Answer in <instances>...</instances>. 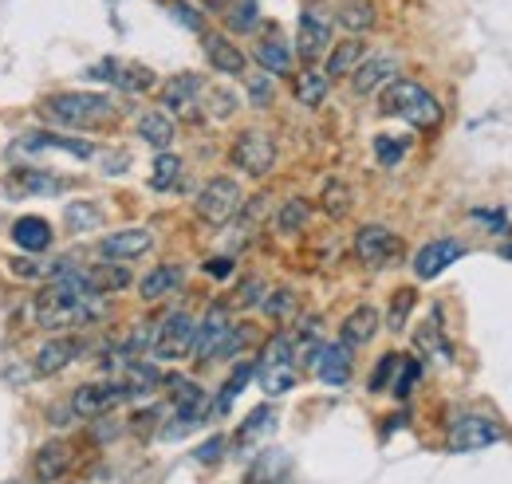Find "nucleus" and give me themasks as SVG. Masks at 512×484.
Returning a JSON list of instances; mask_svg holds the SVG:
<instances>
[{"label":"nucleus","instance_id":"obj_1","mask_svg":"<svg viewBox=\"0 0 512 484\" xmlns=\"http://www.w3.org/2000/svg\"><path fill=\"white\" fill-rule=\"evenodd\" d=\"M44 119L60 122V126H75V130H99L107 122L119 119V107L111 95H95V91H64L44 99Z\"/></svg>","mask_w":512,"mask_h":484},{"label":"nucleus","instance_id":"obj_2","mask_svg":"<svg viewBox=\"0 0 512 484\" xmlns=\"http://www.w3.org/2000/svg\"><path fill=\"white\" fill-rule=\"evenodd\" d=\"M379 111L390 119H406L418 130H434L442 122V103L414 79H394L386 83L383 95H379Z\"/></svg>","mask_w":512,"mask_h":484},{"label":"nucleus","instance_id":"obj_3","mask_svg":"<svg viewBox=\"0 0 512 484\" xmlns=\"http://www.w3.org/2000/svg\"><path fill=\"white\" fill-rule=\"evenodd\" d=\"M256 378H260V386H264L268 398H280V394H288V390L296 386L300 363H296V347H292L288 335H276V339L264 347V355H260V363H256Z\"/></svg>","mask_w":512,"mask_h":484},{"label":"nucleus","instance_id":"obj_4","mask_svg":"<svg viewBox=\"0 0 512 484\" xmlns=\"http://www.w3.org/2000/svg\"><path fill=\"white\" fill-rule=\"evenodd\" d=\"M130 398V390L123 386V378H111V382H87L71 394V414L75 418H103L111 410H119Z\"/></svg>","mask_w":512,"mask_h":484},{"label":"nucleus","instance_id":"obj_5","mask_svg":"<svg viewBox=\"0 0 512 484\" xmlns=\"http://www.w3.org/2000/svg\"><path fill=\"white\" fill-rule=\"evenodd\" d=\"M193 331H197L193 315H186V311L166 315L162 327L154 331V343H150L154 359H162V363H178V359H186V355L193 351Z\"/></svg>","mask_w":512,"mask_h":484},{"label":"nucleus","instance_id":"obj_6","mask_svg":"<svg viewBox=\"0 0 512 484\" xmlns=\"http://www.w3.org/2000/svg\"><path fill=\"white\" fill-rule=\"evenodd\" d=\"M237 209H241V185L233 178H213L197 193V217L205 225H225L237 217Z\"/></svg>","mask_w":512,"mask_h":484},{"label":"nucleus","instance_id":"obj_7","mask_svg":"<svg viewBox=\"0 0 512 484\" xmlns=\"http://www.w3.org/2000/svg\"><path fill=\"white\" fill-rule=\"evenodd\" d=\"M233 166L245 170V174H253V178H264L276 166V142L264 130L237 134V142H233Z\"/></svg>","mask_w":512,"mask_h":484},{"label":"nucleus","instance_id":"obj_8","mask_svg":"<svg viewBox=\"0 0 512 484\" xmlns=\"http://www.w3.org/2000/svg\"><path fill=\"white\" fill-rule=\"evenodd\" d=\"M501 437H505L501 425L481 418V414H461L457 422L449 425V449H453V453H477V449L497 445Z\"/></svg>","mask_w":512,"mask_h":484},{"label":"nucleus","instance_id":"obj_9","mask_svg":"<svg viewBox=\"0 0 512 484\" xmlns=\"http://www.w3.org/2000/svg\"><path fill=\"white\" fill-rule=\"evenodd\" d=\"M87 75L99 79V83H111V87H119V91H130V95L154 87V71L130 60H103V63H95Z\"/></svg>","mask_w":512,"mask_h":484},{"label":"nucleus","instance_id":"obj_10","mask_svg":"<svg viewBox=\"0 0 512 484\" xmlns=\"http://www.w3.org/2000/svg\"><path fill=\"white\" fill-rule=\"evenodd\" d=\"M233 331V323H229V311L221 307V303H213L209 311H205V319L197 323V331H193V359L197 363H209L213 355H217V347L225 343V335Z\"/></svg>","mask_w":512,"mask_h":484},{"label":"nucleus","instance_id":"obj_11","mask_svg":"<svg viewBox=\"0 0 512 484\" xmlns=\"http://www.w3.org/2000/svg\"><path fill=\"white\" fill-rule=\"evenodd\" d=\"M327 48H331V20L320 8H308L300 16V28H296V52H300V60L316 63Z\"/></svg>","mask_w":512,"mask_h":484},{"label":"nucleus","instance_id":"obj_12","mask_svg":"<svg viewBox=\"0 0 512 484\" xmlns=\"http://www.w3.org/2000/svg\"><path fill=\"white\" fill-rule=\"evenodd\" d=\"M355 252H359V260L367 268H386L398 256V237L386 225H363L355 233Z\"/></svg>","mask_w":512,"mask_h":484},{"label":"nucleus","instance_id":"obj_13","mask_svg":"<svg viewBox=\"0 0 512 484\" xmlns=\"http://www.w3.org/2000/svg\"><path fill=\"white\" fill-rule=\"evenodd\" d=\"M201 95H205V79H201V75H193V71H186V75H174V79L162 87V107H166V111H174V115L193 119V115H197Z\"/></svg>","mask_w":512,"mask_h":484},{"label":"nucleus","instance_id":"obj_14","mask_svg":"<svg viewBox=\"0 0 512 484\" xmlns=\"http://www.w3.org/2000/svg\"><path fill=\"white\" fill-rule=\"evenodd\" d=\"M150 248H154L150 229H119V233H111V237L99 241V256L111 260V264H127V260L146 256Z\"/></svg>","mask_w":512,"mask_h":484},{"label":"nucleus","instance_id":"obj_15","mask_svg":"<svg viewBox=\"0 0 512 484\" xmlns=\"http://www.w3.org/2000/svg\"><path fill=\"white\" fill-rule=\"evenodd\" d=\"M465 256V244L453 241V237H442V241H430L426 248H418V256H414V272H418V280H434V276H442L449 264H457Z\"/></svg>","mask_w":512,"mask_h":484},{"label":"nucleus","instance_id":"obj_16","mask_svg":"<svg viewBox=\"0 0 512 484\" xmlns=\"http://www.w3.org/2000/svg\"><path fill=\"white\" fill-rule=\"evenodd\" d=\"M312 366H316L320 382H327V386H347L351 382V347L327 343V347H320V355H316Z\"/></svg>","mask_w":512,"mask_h":484},{"label":"nucleus","instance_id":"obj_17","mask_svg":"<svg viewBox=\"0 0 512 484\" xmlns=\"http://www.w3.org/2000/svg\"><path fill=\"white\" fill-rule=\"evenodd\" d=\"M394 75H398V60L394 56H375V60H363L355 67L351 83H355L359 95H371V91H383L386 83H394Z\"/></svg>","mask_w":512,"mask_h":484},{"label":"nucleus","instance_id":"obj_18","mask_svg":"<svg viewBox=\"0 0 512 484\" xmlns=\"http://www.w3.org/2000/svg\"><path fill=\"white\" fill-rule=\"evenodd\" d=\"M12 150H64L71 158H95V154H99L91 142L64 138V134H24V138L12 142Z\"/></svg>","mask_w":512,"mask_h":484},{"label":"nucleus","instance_id":"obj_19","mask_svg":"<svg viewBox=\"0 0 512 484\" xmlns=\"http://www.w3.org/2000/svg\"><path fill=\"white\" fill-rule=\"evenodd\" d=\"M71 461H75V453H71L67 441H48V445L36 453V481L56 484L67 469H71Z\"/></svg>","mask_w":512,"mask_h":484},{"label":"nucleus","instance_id":"obj_20","mask_svg":"<svg viewBox=\"0 0 512 484\" xmlns=\"http://www.w3.org/2000/svg\"><path fill=\"white\" fill-rule=\"evenodd\" d=\"M205 60L213 63L221 75H245V52L225 36L205 32Z\"/></svg>","mask_w":512,"mask_h":484},{"label":"nucleus","instance_id":"obj_21","mask_svg":"<svg viewBox=\"0 0 512 484\" xmlns=\"http://www.w3.org/2000/svg\"><path fill=\"white\" fill-rule=\"evenodd\" d=\"M375 331H379V311L371 303H363L343 319V347H363L375 339Z\"/></svg>","mask_w":512,"mask_h":484},{"label":"nucleus","instance_id":"obj_22","mask_svg":"<svg viewBox=\"0 0 512 484\" xmlns=\"http://www.w3.org/2000/svg\"><path fill=\"white\" fill-rule=\"evenodd\" d=\"M83 355V343L79 339H52L48 347H40L36 355V374H60L67 363H75Z\"/></svg>","mask_w":512,"mask_h":484},{"label":"nucleus","instance_id":"obj_23","mask_svg":"<svg viewBox=\"0 0 512 484\" xmlns=\"http://www.w3.org/2000/svg\"><path fill=\"white\" fill-rule=\"evenodd\" d=\"M52 225L44 221V217H20L16 225H12V241L20 244L24 252H44V248H52Z\"/></svg>","mask_w":512,"mask_h":484},{"label":"nucleus","instance_id":"obj_24","mask_svg":"<svg viewBox=\"0 0 512 484\" xmlns=\"http://www.w3.org/2000/svg\"><path fill=\"white\" fill-rule=\"evenodd\" d=\"M182 284V268L178 264H158L150 276H142V284H138V292H142V300H166V296H174V288Z\"/></svg>","mask_w":512,"mask_h":484},{"label":"nucleus","instance_id":"obj_25","mask_svg":"<svg viewBox=\"0 0 512 484\" xmlns=\"http://www.w3.org/2000/svg\"><path fill=\"white\" fill-rule=\"evenodd\" d=\"M256 63L268 71V75H288L292 71V48L280 40V36H264L256 44Z\"/></svg>","mask_w":512,"mask_h":484},{"label":"nucleus","instance_id":"obj_26","mask_svg":"<svg viewBox=\"0 0 512 484\" xmlns=\"http://www.w3.org/2000/svg\"><path fill=\"white\" fill-rule=\"evenodd\" d=\"M347 32H371L379 12H375V0H343L339 4V16H335Z\"/></svg>","mask_w":512,"mask_h":484},{"label":"nucleus","instance_id":"obj_27","mask_svg":"<svg viewBox=\"0 0 512 484\" xmlns=\"http://www.w3.org/2000/svg\"><path fill=\"white\" fill-rule=\"evenodd\" d=\"M12 185L20 189V193H36V197H48V193H64L67 189V178H56V174H48V170H20Z\"/></svg>","mask_w":512,"mask_h":484},{"label":"nucleus","instance_id":"obj_28","mask_svg":"<svg viewBox=\"0 0 512 484\" xmlns=\"http://www.w3.org/2000/svg\"><path fill=\"white\" fill-rule=\"evenodd\" d=\"M363 63V40H343L331 56H327V79H339V75H355V67Z\"/></svg>","mask_w":512,"mask_h":484},{"label":"nucleus","instance_id":"obj_29","mask_svg":"<svg viewBox=\"0 0 512 484\" xmlns=\"http://www.w3.org/2000/svg\"><path fill=\"white\" fill-rule=\"evenodd\" d=\"M138 138L150 142V146H158V150H166V146L174 142V122L166 119L162 111H146V115L138 119Z\"/></svg>","mask_w":512,"mask_h":484},{"label":"nucleus","instance_id":"obj_30","mask_svg":"<svg viewBox=\"0 0 512 484\" xmlns=\"http://www.w3.org/2000/svg\"><path fill=\"white\" fill-rule=\"evenodd\" d=\"M182 174H186V166H182L178 154H158V158H154V174H150V189L170 193V189L182 185Z\"/></svg>","mask_w":512,"mask_h":484},{"label":"nucleus","instance_id":"obj_31","mask_svg":"<svg viewBox=\"0 0 512 484\" xmlns=\"http://www.w3.org/2000/svg\"><path fill=\"white\" fill-rule=\"evenodd\" d=\"M166 378H162V370L154 363H127L123 370V386L130 390V398H138V394H150L154 386H162Z\"/></svg>","mask_w":512,"mask_h":484},{"label":"nucleus","instance_id":"obj_32","mask_svg":"<svg viewBox=\"0 0 512 484\" xmlns=\"http://www.w3.org/2000/svg\"><path fill=\"white\" fill-rule=\"evenodd\" d=\"M327 87H331V79L323 71H316V67H308V71L296 75V99L304 107H320L323 99H327Z\"/></svg>","mask_w":512,"mask_h":484},{"label":"nucleus","instance_id":"obj_33","mask_svg":"<svg viewBox=\"0 0 512 484\" xmlns=\"http://www.w3.org/2000/svg\"><path fill=\"white\" fill-rule=\"evenodd\" d=\"M64 221L71 233H91V229L103 225V209H99L95 201H71L64 213Z\"/></svg>","mask_w":512,"mask_h":484},{"label":"nucleus","instance_id":"obj_34","mask_svg":"<svg viewBox=\"0 0 512 484\" xmlns=\"http://www.w3.org/2000/svg\"><path fill=\"white\" fill-rule=\"evenodd\" d=\"M320 201H323V213H327V217H335V221L347 217V213H351V185L339 182V178H331V182L323 185Z\"/></svg>","mask_w":512,"mask_h":484},{"label":"nucleus","instance_id":"obj_35","mask_svg":"<svg viewBox=\"0 0 512 484\" xmlns=\"http://www.w3.org/2000/svg\"><path fill=\"white\" fill-rule=\"evenodd\" d=\"M87 280H91V288L99 292V296H111V292H123L130 284V272L123 264H115V268H95V272H87Z\"/></svg>","mask_w":512,"mask_h":484},{"label":"nucleus","instance_id":"obj_36","mask_svg":"<svg viewBox=\"0 0 512 484\" xmlns=\"http://www.w3.org/2000/svg\"><path fill=\"white\" fill-rule=\"evenodd\" d=\"M414 347H418L422 355H434V359H449V355H453L438 323H426V327H418V335H414Z\"/></svg>","mask_w":512,"mask_h":484},{"label":"nucleus","instance_id":"obj_37","mask_svg":"<svg viewBox=\"0 0 512 484\" xmlns=\"http://www.w3.org/2000/svg\"><path fill=\"white\" fill-rule=\"evenodd\" d=\"M308 217H312V205H308L304 197H292V201H284V209H280L276 225H280V233H296V229H304V225H308Z\"/></svg>","mask_w":512,"mask_h":484},{"label":"nucleus","instance_id":"obj_38","mask_svg":"<svg viewBox=\"0 0 512 484\" xmlns=\"http://www.w3.org/2000/svg\"><path fill=\"white\" fill-rule=\"evenodd\" d=\"M253 374H256V363H241V366H237V370L229 374V382H225V390H221V398H217V406H213V410H217V414H225V410L233 406V398L245 390V382H249Z\"/></svg>","mask_w":512,"mask_h":484},{"label":"nucleus","instance_id":"obj_39","mask_svg":"<svg viewBox=\"0 0 512 484\" xmlns=\"http://www.w3.org/2000/svg\"><path fill=\"white\" fill-rule=\"evenodd\" d=\"M406 138H394V134H375V158H379V166L386 170H394L402 158H406Z\"/></svg>","mask_w":512,"mask_h":484},{"label":"nucleus","instance_id":"obj_40","mask_svg":"<svg viewBox=\"0 0 512 484\" xmlns=\"http://www.w3.org/2000/svg\"><path fill=\"white\" fill-rule=\"evenodd\" d=\"M272 422H276V414H272V406H260L249 414V422L241 425V433H237V445H253L260 433H272Z\"/></svg>","mask_w":512,"mask_h":484},{"label":"nucleus","instance_id":"obj_41","mask_svg":"<svg viewBox=\"0 0 512 484\" xmlns=\"http://www.w3.org/2000/svg\"><path fill=\"white\" fill-rule=\"evenodd\" d=\"M422 378V363L418 359H406L402 355V366H398V374H394V382H390V390L398 394V398H406L410 390H414V382Z\"/></svg>","mask_w":512,"mask_h":484},{"label":"nucleus","instance_id":"obj_42","mask_svg":"<svg viewBox=\"0 0 512 484\" xmlns=\"http://www.w3.org/2000/svg\"><path fill=\"white\" fill-rule=\"evenodd\" d=\"M398 366H402V355H394V351L379 359V366H375V374H371V394H383V390H390V382H394Z\"/></svg>","mask_w":512,"mask_h":484},{"label":"nucleus","instance_id":"obj_43","mask_svg":"<svg viewBox=\"0 0 512 484\" xmlns=\"http://www.w3.org/2000/svg\"><path fill=\"white\" fill-rule=\"evenodd\" d=\"M229 28L233 32H249L256 28V0H237L233 12H229Z\"/></svg>","mask_w":512,"mask_h":484},{"label":"nucleus","instance_id":"obj_44","mask_svg":"<svg viewBox=\"0 0 512 484\" xmlns=\"http://www.w3.org/2000/svg\"><path fill=\"white\" fill-rule=\"evenodd\" d=\"M260 307H264V315H268V319H284V315H292L296 296H292L288 288H280V292H272V296L260 303Z\"/></svg>","mask_w":512,"mask_h":484},{"label":"nucleus","instance_id":"obj_45","mask_svg":"<svg viewBox=\"0 0 512 484\" xmlns=\"http://www.w3.org/2000/svg\"><path fill=\"white\" fill-rule=\"evenodd\" d=\"M410 307H414V292H410V288L394 292V303H390V331H402V327H406Z\"/></svg>","mask_w":512,"mask_h":484},{"label":"nucleus","instance_id":"obj_46","mask_svg":"<svg viewBox=\"0 0 512 484\" xmlns=\"http://www.w3.org/2000/svg\"><path fill=\"white\" fill-rule=\"evenodd\" d=\"M264 303V280L249 276L241 288H237V307H260Z\"/></svg>","mask_w":512,"mask_h":484},{"label":"nucleus","instance_id":"obj_47","mask_svg":"<svg viewBox=\"0 0 512 484\" xmlns=\"http://www.w3.org/2000/svg\"><path fill=\"white\" fill-rule=\"evenodd\" d=\"M245 343H249V327H233V331L225 335V343L217 347V355H213V359H233V355H237Z\"/></svg>","mask_w":512,"mask_h":484},{"label":"nucleus","instance_id":"obj_48","mask_svg":"<svg viewBox=\"0 0 512 484\" xmlns=\"http://www.w3.org/2000/svg\"><path fill=\"white\" fill-rule=\"evenodd\" d=\"M209 103H213V107H209L213 119H229V115L237 111V99H233L229 91H209Z\"/></svg>","mask_w":512,"mask_h":484},{"label":"nucleus","instance_id":"obj_49","mask_svg":"<svg viewBox=\"0 0 512 484\" xmlns=\"http://www.w3.org/2000/svg\"><path fill=\"white\" fill-rule=\"evenodd\" d=\"M249 99H253V107H268V103H272V83H268L264 75H253V79H249Z\"/></svg>","mask_w":512,"mask_h":484},{"label":"nucleus","instance_id":"obj_50","mask_svg":"<svg viewBox=\"0 0 512 484\" xmlns=\"http://www.w3.org/2000/svg\"><path fill=\"white\" fill-rule=\"evenodd\" d=\"M221 453H225V437H209L193 457H197L201 465H213V461H221Z\"/></svg>","mask_w":512,"mask_h":484},{"label":"nucleus","instance_id":"obj_51","mask_svg":"<svg viewBox=\"0 0 512 484\" xmlns=\"http://www.w3.org/2000/svg\"><path fill=\"white\" fill-rule=\"evenodd\" d=\"M174 16L186 24V28H193V32H205V24H201V16H197V8H190V4H174Z\"/></svg>","mask_w":512,"mask_h":484},{"label":"nucleus","instance_id":"obj_52","mask_svg":"<svg viewBox=\"0 0 512 484\" xmlns=\"http://www.w3.org/2000/svg\"><path fill=\"white\" fill-rule=\"evenodd\" d=\"M103 166H107L103 174H123V170L130 166V158L123 154V150H111V154H103Z\"/></svg>","mask_w":512,"mask_h":484},{"label":"nucleus","instance_id":"obj_53","mask_svg":"<svg viewBox=\"0 0 512 484\" xmlns=\"http://www.w3.org/2000/svg\"><path fill=\"white\" fill-rule=\"evenodd\" d=\"M205 272H209V276H217V280H225V276L233 272V260H225V256H217V260H209V264H205Z\"/></svg>","mask_w":512,"mask_h":484},{"label":"nucleus","instance_id":"obj_54","mask_svg":"<svg viewBox=\"0 0 512 484\" xmlns=\"http://www.w3.org/2000/svg\"><path fill=\"white\" fill-rule=\"evenodd\" d=\"M209 4H229V0H209Z\"/></svg>","mask_w":512,"mask_h":484}]
</instances>
